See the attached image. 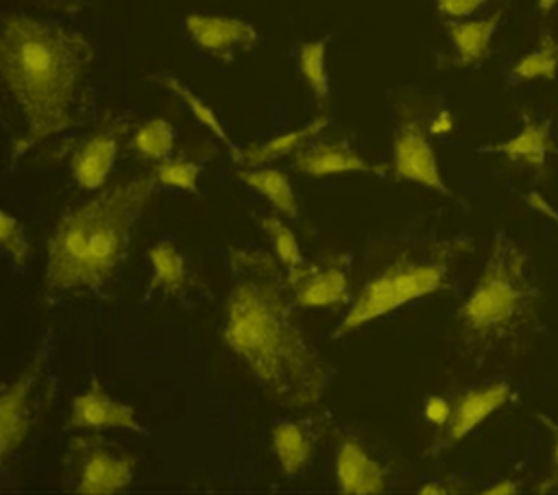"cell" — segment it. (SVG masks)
Instances as JSON below:
<instances>
[{"mask_svg": "<svg viewBox=\"0 0 558 495\" xmlns=\"http://www.w3.org/2000/svg\"><path fill=\"white\" fill-rule=\"evenodd\" d=\"M530 297L525 255L501 233L493 242L488 262L460 305V323L469 342L504 336L523 312Z\"/></svg>", "mask_w": 558, "mask_h": 495, "instance_id": "277c9868", "label": "cell"}, {"mask_svg": "<svg viewBox=\"0 0 558 495\" xmlns=\"http://www.w3.org/2000/svg\"><path fill=\"white\" fill-rule=\"evenodd\" d=\"M558 72V41L547 33L541 37L538 46L523 55L512 68L510 76L517 81H536L554 79Z\"/></svg>", "mask_w": 558, "mask_h": 495, "instance_id": "d4e9b609", "label": "cell"}, {"mask_svg": "<svg viewBox=\"0 0 558 495\" xmlns=\"http://www.w3.org/2000/svg\"><path fill=\"white\" fill-rule=\"evenodd\" d=\"M510 399V384L508 382H493L482 388L466 390L456 397L453 412L447 423L445 440L458 443L469 436L480 423H484L493 412H497Z\"/></svg>", "mask_w": 558, "mask_h": 495, "instance_id": "5bb4252c", "label": "cell"}, {"mask_svg": "<svg viewBox=\"0 0 558 495\" xmlns=\"http://www.w3.org/2000/svg\"><path fill=\"white\" fill-rule=\"evenodd\" d=\"M484 493H486V495H497V493H508V495H512V493H517V482H512V480H501V482L488 486Z\"/></svg>", "mask_w": 558, "mask_h": 495, "instance_id": "836d02e7", "label": "cell"}, {"mask_svg": "<svg viewBox=\"0 0 558 495\" xmlns=\"http://www.w3.org/2000/svg\"><path fill=\"white\" fill-rule=\"evenodd\" d=\"M288 288L299 307H338L349 301V277L336 264H314L288 270Z\"/></svg>", "mask_w": 558, "mask_h": 495, "instance_id": "30bf717a", "label": "cell"}, {"mask_svg": "<svg viewBox=\"0 0 558 495\" xmlns=\"http://www.w3.org/2000/svg\"><path fill=\"white\" fill-rule=\"evenodd\" d=\"M423 495H427V493H445V488H440V484H423L421 488H418Z\"/></svg>", "mask_w": 558, "mask_h": 495, "instance_id": "d590c367", "label": "cell"}, {"mask_svg": "<svg viewBox=\"0 0 558 495\" xmlns=\"http://www.w3.org/2000/svg\"><path fill=\"white\" fill-rule=\"evenodd\" d=\"M52 349L50 334L44 338L35 358L24 366V371L2 390L0 397V458L9 460L11 454L24 443L31 419H33V395L39 384L44 364Z\"/></svg>", "mask_w": 558, "mask_h": 495, "instance_id": "52a82bcc", "label": "cell"}, {"mask_svg": "<svg viewBox=\"0 0 558 495\" xmlns=\"http://www.w3.org/2000/svg\"><path fill=\"white\" fill-rule=\"evenodd\" d=\"M329 124V116L320 113L316 116L314 120H310L305 126L301 129H292V131H286V133H279L262 144H255L251 148L244 150V157H242V164H248V166H264L277 157H283V155H292L294 150H299L301 146H305L307 142H312L316 135H320Z\"/></svg>", "mask_w": 558, "mask_h": 495, "instance_id": "d6986e66", "label": "cell"}, {"mask_svg": "<svg viewBox=\"0 0 558 495\" xmlns=\"http://www.w3.org/2000/svg\"><path fill=\"white\" fill-rule=\"evenodd\" d=\"M92 59V44L76 28L28 13L4 15L2 79L26 122L13 157L74 124L72 111Z\"/></svg>", "mask_w": 558, "mask_h": 495, "instance_id": "7a4b0ae2", "label": "cell"}, {"mask_svg": "<svg viewBox=\"0 0 558 495\" xmlns=\"http://www.w3.org/2000/svg\"><path fill=\"white\" fill-rule=\"evenodd\" d=\"M541 419H543V423L554 432V456H551L554 475H551V480H549L545 486H558V425H556V423H551V421H547L545 416H541Z\"/></svg>", "mask_w": 558, "mask_h": 495, "instance_id": "1f68e13d", "label": "cell"}, {"mask_svg": "<svg viewBox=\"0 0 558 495\" xmlns=\"http://www.w3.org/2000/svg\"><path fill=\"white\" fill-rule=\"evenodd\" d=\"M272 451L286 478H296L312 458V438L303 425L281 421L272 425Z\"/></svg>", "mask_w": 558, "mask_h": 495, "instance_id": "ffe728a7", "label": "cell"}, {"mask_svg": "<svg viewBox=\"0 0 558 495\" xmlns=\"http://www.w3.org/2000/svg\"><path fill=\"white\" fill-rule=\"evenodd\" d=\"M292 166L299 172L316 179L344 172H381L379 166L368 164L347 140H312L292 153Z\"/></svg>", "mask_w": 558, "mask_h": 495, "instance_id": "7c38bea8", "label": "cell"}, {"mask_svg": "<svg viewBox=\"0 0 558 495\" xmlns=\"http://www.w3.org/2000/svg\"><path fill=\"white\" fill-rule=\"evenodd\" d=\"M155 183L163 188H177L181 192L196 194L198 192V177H201V166L192 159H163L157 161L153 170Z\"/></svg>", "mask_w": 558, "mask_h": 495, "instance_id": "4316f807", "label": "cell"}, {"mask_svg": "<svg viewBox=\"0 0 558 495\" xmlns=\"http://www.w3.org/2000/svg\"><path fill=\"white\" fill-rule=\"evenodd\" d=\"M504 17V11H495L482 20H449L447 31L456 48L458 65H477L490 52V41L497 33V26Z\"/></svg>", "mask_w": 558, "mask_h": 495, "instance_id": "2e32d148", "label": "cell"}, {"mask_svg": "<svg viewBox=\"0 0 558 495\" xmlns=\"http://www.w3.org/2000/svg\"><path fill=\"white\" fill-rule=\"evenodd\" d=\"M299 70L316 102L320 107H327L331 100V83L327 72V37L301 44Z\"/></svg>", "mask_w": 558, "mask_h": 495, "instance_id": "7402d4cb", "label": "cell"}, {"mask_svg": "<svg viewBox=\"0 0 558 495\" xmlns=\"http://www.w3.org/2000/svg\"><path fill=\"white\" fill-rule=\"evenodd\" d=\"M525 201L536 209V212H543L547 218H551V220H556L558 222V212L545 201V198H541L538 194H527L525 196Z\"/></svg>", "mask_w": 558, "mask_h": 495, "instance_id": "d6a6232c", "label": "cell"}, {"mask_svg": "<svg viewBox=\"0 0 558 495\" xmlns=\"http://www.w3.org/2000/svg\"><path fill=\"white\" fill-rule=\"evenodd\" d=\"M453 126H456V120H453L451 111L440 109V111L432 118L427 131H429V135H447V133L453 131Z\"/></svg>", "mask_w": 558, "mask_h": 495, "instance_id": "4dcf8cb0", "label": "cell"}, {"mask_svg": "<svg viewBox=\"0 0 558 495\" xmlns=\"http://www.w3.org/2000/svg\"><path fill=\"white\" fill-rule=\"evenodd\" d=\"M259 225L266 231V236L270 238L275 255H277L281 266L292 270V268H299V266L305 264V257H303V251L299 246V240H296L294 231L283 220H279L277 216H264L259 220Z\"/></svg>", "mask_w": 558, "mask_h": 495, "instance_id": "484cf974", "label": "cell"}, {"mask_svg": "<svg viewBox=\"0 0 558 495\" xmlns=\"http://www.w3.org/2000/svg\"><path fill=\"white\" fill-rule=\"evenodd\" d=\"M451 412H453V403L447 401L445 397H440V395L427 397V401H425V419L432 425H436V427L447 425L449 419H451Z\"/></svg>", "mask_w": 558, "mask_h": 495, "instance_id": "f546056e", "label": "cell"}, {"mask_svg": "<svg viewBox=\"0 0 558 495\" xmlns=\"http://www.w3.org/2000/svg\"><path fill=\"white\" fill-rule=\"evenodd\" d=\"M135 460L126 454H113L107 447H92L83 440L76 491L87 495H111L129 488L133 482Z\"/></svg>", "mask_w": 558, "mask_h": 495, "instance_id": "8fae6325", "label": "cell"}, {"mask_svg": "<svg viewBox=\"0 0 558 495\" xmlns=\"http://www.w3.org/2000/svg\"><path fill=\"white\" fill-rule=\"evenodd\" d=\"M392 172L397 179L414 181L442 196L456 198L440 174V166L429 142V131L423 126L421 111L412 105H403L399 111L392 140Z\"/></svg>", "mask_w": 558, "mask_h": 495, "instance_id": "8992f818", "label": "cell"}, {"mask_svg": "<svg viewBox=\"0 0 558 495\" xmlns=\"http://www.w3.org/2000/svg\"><path fill=\"white\" fill-rule=\"evenodd\" d=\"M490 0H436V9L442 17L449 20H466L484 9Z\"/></svg>", "mask_w": 558, "mask_h": 495, "instance_id": "f1b7e54d", "label": "cell"}, {"mask_svg": "<svg viewBox=\"0 0 558 495\" xmlns=\"http://www.w3.org/2000/svg\"><path fill=\"white\" fill-rule=\"evenodd\" d=\"M148 259L153 266L148 292L161 290L168 297H174L185 288V259L170 240H159L155 246H150Z\"/></svg>", "mask_w": 558, "mask_h": 495, "instance_id": "44dd1931", "label": "cell"}, {"mask_svg": "<svg viewBox=\"0 0 558 495\" xmlns=\"http://www.w3.org/2000/svg\"><path fill=\"white\" fill-rule=\"evenodd\" d=\"M120 150V131L100 129L89 135L72 155V177L83 190H100L116 164Z\"/></svg>", "mask_w": 558, "mask_h": 495, "instance_id": "4fadbf2b", "label": "cell"}, {"mask_svg": "<svg viewBox=\"0 0 558 495\" xmlns=\"http://www.w3.org/2000/svg\"><path fill=\"white\" fill-rule=\"evenodd\" d=\"M536 7H538V11L543 15H547V13H551L558 7V0H536Z\"/></svg>", "mask_w": 558, "mask_h": 495, "instance_id": "e575fe53", "label": "cell"}, {"mask_svg": "<svg viewBox=\"0 0 558 495\" xmlns=\"http://www.w3.org/2000/svg\"><path fill=\"white\" fill-rule=\"evenodd\" d=\"M161 83L172 92V94H177L179 98H181V102L194 113V118L214 135V137H218L227 148H229V153L233 155V159L235 161H240L242 164V157H244V150H240L233 142H231V137H229V133H227V129H225V124L220 122V118L216 116V111L209 107V102L207 100H203L198 94H194L185 83H181L179 79H174V76H163L161 79Z\"/></svg>", "mask_w": 558, "mask_h": 495, "instance_id": "603a6c76", "label": "cell"}, {"mask_svg": "<svg viewBox=\"0 0 558 495\" xmlns=\"http://www.w3.org/2000/svg\"><path fill=\"white\" fill-rule=\"evenodd\" d=\"M551 148H554L551 126L547 122L527 118L517 135H512L506 142L484 146V148H480V153H499V155L508 157L510 161L525 164L530 168L541 170L547 164Z\"/></svg>", "mask_w": 558, "mask_h": 495, "instance_id": "e0dca14e", "label": "cell"}, {"mask_svg": "<svg viewBox=\"0 0 558 495\" xmlns=\"http://www.w3.org/2000/svg\"><path fill=\"white\" fill-rule=\"evenodd\" d=\"M0 242H2V249L11 255L13 266L22 268L26 264L31 242L24 231V225L15 216H11L7 209L0 214Z\"/></svg>", "mask_w": 558, "mask_h": 495, "instance_id": "83f0119b", "label": "cell"}, {"mask_svg": "<svg viewBox=\"0 0 558 495\" xmlns=\"http://www.w3.org/2000/svg\"><path fill=\"white\" fill-rule=\"evenodd\" d=\"M155 188V177H137L98 190L68 212L48 238L46 290L100 292L118 273L131 231Z\"/></svg>", "mask_w": 558, "mask_h": 495, "instance_id": "3957f363", "label": "cell"}, {"mask_svg": "<svg viewBox=\"0 0 558 495\" xmlns=\"http://www.w3.org/2000/svg\"><path fill=\"white\" fill-rule=\"evenodd\" d=\"M240 181H244L251 190L268 198V203L283 216L296 218L299 216V198L286 172L268 166H248L238 170Z\"/></svg>", "mask_w": 558, "mask_h": 495, "instance_id": "ac0fdd59", "label": "cell"}, {"mask_svg": "<svg viewBox=\"0 0 558 495\" xmlns=\"http://www.w3.org/2000/svg\"><path fill=\"white\" fill-rule=\"evenodd\" d=\"M336 480L342 493L375 495L386 486L381 464L355 440H342L336 456Z\"/></svg>", "mask_w": 558, "mask_h": 495, "instance_id": "9a60e30c", "label": "cell"}, {"mask_svg": "<svg viewBox=\"0 0 558 495\" xmlns=\"http://www.w3.org/2000/svg\"><path fill=\"white\" fill-rule=\"evenodd\" d=\"M445 279L447 264L442 259H421L410 257L408 253L397 257L379 275L362 286L333 336H347L362 325L408 305L410 301L440 290Z\"/></svg>", "mask_w": 558, "mask_h": 495, "instance_id": "5b68a950", "label": "cell"}, {"mask_svg": "<svg viewBox=\"0 0 558 495\" xmlns=\"http://www.w3.org/2000/svg\"><path fill=\"white\" fill-rule=\"evenodd\" d=\"M185 31L190 39L209 57L231 63L240 50L248 52L259 41V31L233 15H214V13H190L185 17Z\"/></svg>", "mask_w": 558, "mask_h": 495, "instance_id": "ba28073f", "label": "cell"}, {"mask_svg": "<svg viewBox=\"0 0 558 495\" xmlns=\"http://www.w3.org/2000/svg\"><path fill=\"white\" fill-rule=\"evenodd\" d=\"M231 273L225 345L279 403H316L327 386V369L294 321V301L277 262L262 251H231Z\"/></svg>", "mask_w": 558, "mask_h": 495, "instance_id": "6da1fadb", "label": "cell"}, {"mask_svg": "<svg viewBox=\"0 0 558 495\" xmlns=\"http://www.w3.org/2000/svg\"><path fill=\"white\" fill-rule=\"evenodd\" d=\"M41 2H50V4H70L72 0H41Z\"/></svg>", "mask_w": 558, "mask_h": 495, "instance_id": "8d00e7d4", "label": "cell"}, {"mask_svg": "<svg viewBox=\"0 0 558 495\" xmlns=\"http://www.w3.org/2000/svg\"><path fill=\"white\" fill-rule=\"evenodd\" d=\"M177 142V129L166 118H153L137 126V131L131 137V148L148 161H163L172 157Z\"/></svg>", "mask_w": 558, "mask_h": 495, "instance_id": "cb8c5ba5", "label": "cell"}, {"mask_svg": "<svg viewBox=\"0 0 558 495\" xmlns=\"http://www.w3.org/2000/svg\"><path fill=\"white\" fill-rule=\"evenodd\" d=\"M68 427L72 430H131L140 436H148V430L137 421L135 410L129 403L116 401L96 377L87 390L78 393L72 399V410L68 419Z\"/></svg>", "mask_w": 558, "mask_h": 495, "instance_id": "9c48e42d", "label": "cell"}]
</instances>
